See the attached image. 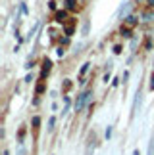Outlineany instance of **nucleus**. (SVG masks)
<instances>
[{
	"instance_id": "obj_1",
	"label": "nucleus",
	"mask_w": 154,
	"mask_h": 155,
	"mask_svg": "<svg viewBox=\"0 0 154 155\" xmlns=\"http://www.w3.org/2000/svg\"><path fill=\"white\" fill-rule=\"evenodd\" d=\"M91 96H93V92L91 90H87V92H83L79 98H77V102H75V111H81L83 107H85L87 104H89V100H91Z\"/></svg>"
},
{
	"instance_id": "obj_2",
	"label": "nucleus",
	"mask_w": 154,
	"mask_h": 155,
	"mask_svg": "<svg viewBox=\"0 0 154 155\" xmlns=\"http://www.w3.org/2000/svg\"><path fill=\"white\" fill-rule=\"evenodd\" d=\"M131 8H133V4L131 2H125V4H121V8L117 10V17H125L129 12H131Z\"/></svg>"
},
{
	"instance_id": "obj_3",
	"label": "nucleus",
	"mask_w": 154,
	"mask_h": 155,
	"mask_svg": "<svg viewBox=\"0 0 154 155\" xmlns=\"http://www.w3.org/2000/svg\"><path fill=\"white\" fill-rule=\"evenodd\" d=\"M50 67H52L50 59H44V61H43V73H40V75H43V79H44V77L50 73Z\"/></svg>"
},
{
	"instance_id": "obj_4",
	"label": "nucleus",
	"mask_w": 154,
	"mask_h": 155,
	"mask_svg": "<svg viewBox=\"0 0 154 155\" xmlns=\"http://www.w3.org/2000/svg\"><path fill=\"white\" fill-rule=\"evenodd\" d=\"M135 25H137V19H135V17H125V27L133 29Z\"/></svg>"
},
{
	"instance_id": "obj_5",
	"label": "nucleus",
	"mask_w": 154,
	"mask_h": 155,
	"mask_svg": "<svg viewBox=\"0 0 154 155\" xmlns=\"http://www.w3.org/2000/svg\"><path fill=\"white\" fill-rule=\"evenodd\" d=\"M66 17H68L66 12H58V14H56V21L58 23H64V21H66Z\"/></svg>"
},
{
	"instance_id": "obj_6",
	"label": "nucleus",
	"mask_w": 154,
	"mask_h": 155,
	"mask_svg": "<svg viewBox=\"0 0 154 155\" xmlns=\"http://www.w3.org/2000/svg\"><path fill=\"white\" fill-rule=\"evenodd\" d=\"M66 8L68 10H75L77 8V2H75V0H66Z\"/></svg>"
},
{
	"instance_id": "obj_7",
	"label": "nucleus",
	"mask_w": 154,
	"mask_h": 155,
	"mask_svg": "<svg viewBox=\"0 0 154 155\" xmlns=\"http://www.w3.org/2000/svg\"><path fill=\"white\" fill-rule=\"evenodd\" d=\"M121 35H123V37H131V29L125 27V25H121Z\"/></svg>"
},
{
	"instance_id": "obj_8",
	"label": "nucleus",
	"mask_w": 154,
	"mask_h": 155,
	"mask_svg": "<svg viewBox=\"0 0 154 155\" xmlns=\"http://www.w3.org/2000/svg\"><path fill=\"white\" fill-rule=\"evenodd\" d=\"M149 155H154V136L150 138V144H149Z\"/></svg>"
},
{
	"instance_id": "obj_9",
	"label": "nucleus",
	"mask_w": 154,
	"mask_h": 155,
	"mask_svg": "<svg viewBox=\"0 0 154 155\" xmlns=\"http://www.w3.org/2000/svg\"><path fill=\"white\" fill-rule=\"evenodd\" d=\"M73 33V23H69V25H66V35H72Z\"/></svg>"
},
{
	"instance_id": "obj_10",
	"label": "nucleus",
	"mask_w": 154,
	"mask_h": 155,
	"mask_svg": "<svg viewBox=\"0 0 154 155\" xmlns=\"http://www.w3.org/2000/svg\"><path fill=\"white\" fill-rule=\"evenodd\" d=\"M44 92V84L43 82H39V86H37V94H43Z\"/></svg>"
},
{
	"instance_id": "obj_11",
	"label": "nucleus",
	"mask_w": 154,
	"mask_h": 155,
	"mask_svg": "<svg viewBox=\"0 0 154 155\" xmlns=\"http://www.w3.org/2000/svg\"><path fill=\"white\" fill-rule=\"evenodd\" d=\"M39 124H40V119H39V117H35V119H33V127H35V128H37V127H39Z\"/></svg>"
},
{
	"instance_id": "obj_12",
	"label": "nucleus",
	"mask_w": 154,
	"mask_h": 155,
	"mask_svg": "<svg viewBox=\"0 0 154 155\" xmlns=\"http://www.w3.org/2000/svg\"><path fill=\"white\" fill-rule=\"evenodd\" d=\"M150 90H154V71H152V75H150Z\"/></svg>"
},
{
	"instance_id": "obj_13",
	"label": "nucleus",
	"mask_w": 154,
	"mask_h": 155,
	"mask_svg": "<svg viewBox=\"0 0 154 155\" xmlns=\"http://www.w3.org/2000/svg\"><path fill=\"white\" fill-rule=\"evenodd\" d=\"M87 69H89V63H85V65L81 67V75H85V73H87Z\"/></svg>"
},
{
	"instance_id": "obj_14",
	"label": "nucleus",
	"mask_w": 154,
	"mask_h": 155,
	"mask_svg": "<svg viewBox=\"0 0 154 155\" xmlns=\"http://www.w3.org/2000/svg\"><path fill=\"white\" fill-rule=\"evenodd\" d=\"M69 88H72V82L66 81V84H64V90H69Z\"/></svg>"
},
{
	"instance_id": "obj_15",
	"label": "nucleus",
	"mask_w": 154,
	"mask_h": 155,
	"mask_svg": "<svg viewBox=\"0 0 154 155\" xmlns=\"http://www.w3.org/2000/svg\"><path fill=\"white\" fill-rule=\"evenodd\" d=\"M87 31H89V21H85V25H83V33L87 35Z\"/></svg>"
},
{
	"instance_id": "obj_16",
	"label": "nucleus",
	"mask_w": 154,
	"mask_h": 155,
	"mask_svg": "<svg viewBox=\"0 0 154 155\" xmlns=\"http://www.w3.org/2000/svg\"><path fill=\"white\" fill-rule=\"evenodd\" d=\"M149 6H150V8H152V6H154V0H149Z\"/></svg>"
},
{
	"instance_id": "obj_17",
	"label": "nucleus",
	"mask_w": 154,
	"mask_h": 155,
	"mask_svg": "<svg viewBox=\"0 0 154 155\" xmlns=\"http://www.w3.org/2000/svg\"><path fill=\"white\" fill-rule=\"evenodd\" d=\"M133 155H139V150H135V151H133Z\"/></svg>"
},
{
	"instance_id": "obj_18",
	"label": "nucleus",
	"mask_w": 154,
	"mask_h": 155,
	"mask_svg": "<svg viewBox=\"0 0 154 155\" xmlns=\"http://www.w3.org/2000/svg\"><path fill=\"white\" fill-rule=\"evenodd\" d=\"M4 155H10V153H8V151H6V153H4Z\"/></svg>"
},
{
	"instance_id": "obj_19",
	"label": "nucleus",
	"mask_w": 154,
	"mask_h": 155,
	"mask_svg": "<svg viewBox=\"0 0 154 155\" xmlns=\"http://www.w3.org/2000/svg\"><path fill=\"white\" fill-rule=\"evenodd\" d=\"M152 65H154V61H152Z\"/></svg>"
}]
</instances>
